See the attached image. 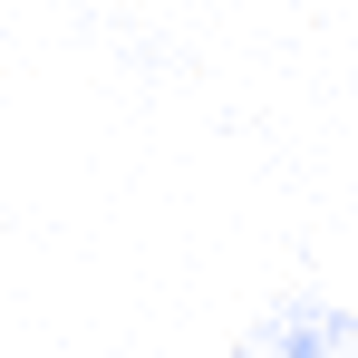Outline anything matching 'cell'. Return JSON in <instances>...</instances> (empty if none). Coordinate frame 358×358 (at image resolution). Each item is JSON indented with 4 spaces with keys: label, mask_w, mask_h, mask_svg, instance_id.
Returning a JSON list of instances; mask_svg holds the SVG:
<instances>
[{
    "label": "cell",
    "mask_w": 358,
    "mask_h": 358,
    "mask_svg": "<svg viewBox=\"0 0 358 358\" xmlns=\"http://www.w3.org/2000/svg\"><path fill=\"white\" fill-rule=\"evenodd\" d=\"M233 358H358V310L339 300H271L252 329L233 339Z\"/></svg>",
    "instance_id": "6da1fadb"
}]
</instances>
